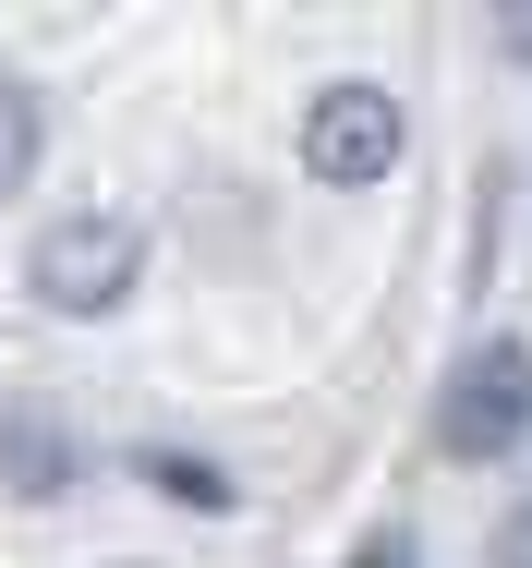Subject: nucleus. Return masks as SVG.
<instances>
[{"label": "nucleus", "instance_id": "nucleus-2", "mask_svg": "<svg viewBox=\"0 0 532 568\" xmlns=\"http://www.w3.org/2000/svg\"><path fill=\"white\" fill-rule=\"evenodd\" d=\"M532 436V351L521 339H472L435 387V448L448 459H509Z\"/></svg>", "mask_w": 532, "mask_h": 568}, {"label": "nucleus", "instance_id": "nucleus-5", "mask_svg": "<svg viewBox=\"0 0 532 568\" xmlns=\"http://www.w3.org/2000/svg\"><path fill=\"white\" fill-rule=\"evenodd\" d=\"M37 158H49V110H37V98H24L12 73H0V206H12L24 182H37Z\"/></svg>", "mask_w": 532, "mask_h": 568}, {"label": "nucleus", "instance_id": "nucleus-9", "mask_svg": "<svg viewBox=\"0 0 532 568\" xmlns=\"http://www.w3.org/2000/svg\"><path fill=\"white\" fill-rule=\"evenodd\" d=\"M351 568H412V545H363V557H351Z\"/></svg>", "mask_w": 532, "mask_h": 568}, {"label": "nucleus", "instance_id": "nucleus-4", "mask_svg": "<svg viewBox=\"0 0 532 568\" xmlns=\"http://www.w3.org/2000/svg\"><path fill=\"white\" fill-rule=\"evenodd\" d=\"M0 484H12V496H61V484H73V424H61L49 399H12V412H0Z\"/></svg>", "mask_w": 532, "mask_h": 568}, {"label": "nucleus", "instance_id": "nucleus-1", "mask_svg": "<svg viewBox=\"0 0 532 568\" xmlns=\"http://www.w3.org/2000/svg\"><path fill=\"white\" fill-rule=\"evenodd\" d=\"M24 278H37V303H49V315H109V303L145 278V230L121 219V206H73V219L37 230Z\"/></svg>", "mask_w": 532, "mask_h": 568}, {"label": "nucleus", "instance_id": "nucleus-8", "mask_svg": "<svg viewBox=\"0 0 532 568\" xmlns=\"http://www.w3.org/2000/svg\"><path fill=\"white\" fill-rule=\"evenodd\" d=\"M496 49H509V61H532V12H509V24H496Z\"/></svg>", "mask_w": 532, "mask_h": 568}, {"label": "nucleus", "instance_id": "nucleus-3", "mask_svg": "<svg viewBox=\"0 0 532 568\" xmlns=\"http://www.w3.org/2000/svg\"><path fill=\"white\" fill-rule=\"evenodd\" d=\"M400 98L388 85H363V73H339V85H315L303 98V170L315 182H388L400 170Z\"/></svg>", "mask_w": 532, "mask_h": 568}, {"label": "nucleus", "instance_id": "nucleus-7", "mask_svg": "<svg viewBox=\"0 0 532 568\" xmlns=\"http://www.w3.org/2000/svg\"><path fill=\"white\" fill-rule=\"evenodd\" d=\"M496 568H532V496L509 508V520H496Z\"/></svg>", "mask_w": 532, "mask_h": 568}, {"label": "nucleus", "instance_id": "nucleus-6", "mask_svg": "<svg viewBox=\"0 0 532 568\" xmlns=\"http://www.w3.org/2000/svg\"><path fill=\"white\" fill-rule=\"evenodd\" d=\"M133 471H145V484H170V496H182V508H207V520L230 508V471H207V459H170V448H145Z\"/></svg>", "mask_w": 532, "mask_h": 568}]
</instances>
